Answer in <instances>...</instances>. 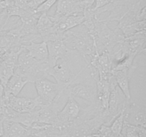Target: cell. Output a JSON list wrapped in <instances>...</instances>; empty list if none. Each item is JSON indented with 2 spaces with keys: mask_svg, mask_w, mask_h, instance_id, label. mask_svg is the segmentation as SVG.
I'll use <instances>...</instances> for the list:
<instances>
[{
  "mask_svg": "<svg viewBox=\"0 0 146 137\" xmlns=\"http://www.w3.org/2000/svg\"><path fill=\"white\" fill-rule=\"evenodd\" d=\"M62 40L68 49L76 51L81 56L87 65L96 54L94 39L83 24L65 31Z\"/></svg>",
  "mask_w": 146,
  "mask_h": 137,
  "instance_id": "obj_1",
  "label": "cell"
},
{
  "mask_svg": "<svg viewBox=\"0 0 146 137\" xmlns=\"http://www.w3.org/2000/svg\"><path fill=\"white\" fill-rule=\"evenodd\" d=\"M78 53L76 51L70 50L64 58L60 59L53 67L48 68L47 74L48 76L55 78L56 83L66 88L76 80L81 74L75 72L74 61L78 59Z\"/></svg>",
  "mask_w": 146,
  "mask_h": 137,
  "instance_id": "obj_2",
  "label": "cell"
},
{
  "mask_svg": "<svg viewBox=\"0 0 146 137\" xmlns=\"http://www.w3.org/2000/svg\"><path fill=\"white\" fill-rule=\"evenodd\" d=\"M70 96L86 101L88 105L98 106L96 96V84L94 80L89 78L76 83L75 81L68 86Z\"/></svg>",
  "mask_w": 146,
  "mask_h": 137,
  "instance_id": "obj_3",
  "label": "cell"
},
{
  "mask_svg": "<svg viewBox=\"0 0 146 137\" xmlns=\"http://www.w3.org/2000/svg\"><path fill=\"white\" fill-rule=\"evenodd\" d=\"M35 84L41 107L48 105L56 98L57 96L65 88L60 86L57 83L49 81L47 78H40L34 83Z\"/></svg>",
  "mask_w": 146,
  "mask_h": 137,
  "instance_id": "obj_4",
  "label": "cell"
},
{
  "mask_svg": "<svg viewBox=\"0 0 146 137\" xmlns=\"http://www.w3.org/2000/svg\"><path fill=\"white\" fill-rule=\"evenodd\" d=\"M124 122L135 126L145 127V107L141 106L132 99H127L122 111Z\"/></svg>",
  "mask_w": 146,
  "mask_h": 137,
  "instance_id": "obj_5",
  "label": "cell"
},
{
  "mask_svg": "<svg viewBox=\"0 0 146 137\" xmlns=\"http://www.w3.org/2000/svg\"><path fill=\"white\" fill-rule=\"evenodd\" d=\"M3 98L6 106L19 113H29L41 107L38 97L31 98L27 97H18L17 96H3Z\"/></svg>",
  "mask_w": 146,
  "mask_h": 137,
  "instance_id": "obj_6",
  "label": "cell"
},
{
  "mask_svg": "<svg viewBox=\"0 0 146 137\" xmlns=\"http://www.w3.org/2000/svg\"><path fill=\"white\" fill-rule=\"evenodd\" d=\"M46 43L48 49L47 64L48 68L53 67L58 60L64 58L70 51V49L66 47L63 40L61 39L50 40Z\"/></svg>",
  "mask_w": 146,
  "mask_h": 137,
  "instance_id": "obj_7",
  "label": "cell"
},
{
  "mask_svg": "<svg viewBox=\"0 0 146 137\" xmlns=\"http://www.w3.org/2000/svg\"><path fill=\"white\" fill-rule=\"evenodd\" d=\"M4 135L2 137H28L31 134L29 128H27L14 121L3 120Z\"/></svg>",
  "mask_w": 146,
  "mask_h": 137,
  "instance_id": "obj_8",
  "label": "cell"
},
{
  "mask_svg": "<svg viewBox=\"0 0 146 137\" xmlns=\"http://www.w3.org/2000/svg\"><path fill=\"white\" fill-rule=\"evenodd\" d=\"M28 52L29 55L40 62H47L48 60V49L46 43L42 41L40 43L31 41L27 45L23 46Z\"/></svg>",
  "mask_w": 146,
  "mask_h": 137,
  "instance_id": "obj_9",
  "label": "cell"
},
{
  "mask_svg": "<svg viewBox=\"0 0 146 137\" xmlns=\"http://www.w3.org/2000/svg\"><path fill=\"white\" fill-rule=\"evenodd\" d=\"M29 81L23 77L14 74L10 78L5 86L4 87V96H17L20 91L23 89L25 85L28 84Z\"/></svg>",
  "mask_w": 146,
  "mask_h": 137,
  "instance_id": "obj_10",
  "label": "cell"
},
{
  "mask_svg": "<svg viewBox=\"0 0 146 137\" xmlns=\"http://www.w3.org/2000/svg\"><path fill=\"white\" fill-rule=\"evenodd\" d=\"M113 76L115 78L118 88L121 89L123 95L127 99H131V92L129 88V81L131 78L128 73L123 71H112Z\"/></svg>",
  "mask_w": 146,
  "mask_h": 137,
  "instance_id": "obj_11",
  "label": "cell"
},
{
  "mask_svg": "<svg viewBox=\"0 0 146 137\" xmlns=\"http://www.w3.org/2000/svg\"><path fill=\"white\" fill-rule=\"evenodd\" d=\"M121 134L124 137H146L145 127L124 122Z\"/></svg>",
  "mask_w": 146,
  "mask_h": 137,
  "instance_id": "obj_12",
  "label": "cell"
},
{
  "mask_svg": "<svg viewBox=\"0 0 146 137\" xmlns=\"http://www.w3.org/2000/svg\"><path fill=\"white\" fill-rule=\"evenodd\" d=\"M123 123V114L121 112L118 116L115 117V119L113 121V122L110 125V128H111V131L113 133L115 137H124L121 134Z\"/></svg>",
  "mask_w": 146,
  "mask_h": 137,
  "instance_id": "obj_13",
  "label": "cell"
},
{
  "mask_svg": "<svg viewBox=\"0 0 146 137\" xmlns=\"http://www.w3.org/2000/svg\"><path fill=\"white\" fill-rule=\"evenodd\" d=\"M56 1L57 0H46L36 9L35 12L39 15H41L42 13H47Z\"/></svg>",
  "mask_w": 146,
  "mask_h": 137,
  "instance_id": "obj_14",
  "label": "cell"
},
{
  "mask_svg": "<svg viewBox=\"0 0 146 137\" xmlns=\"http://www.w3.org/2000/svg\"><path fill=\"white\" fill-rule=\"evenodd\" d=\"M97 133L101 137H115L109 126H106L105 124H102L100 126Z\"/></svg>",
  "mask_w": 146,
  "mask_h": 137,
  "instance_id": "obj_15",
  "label": "cell"
},
{
  "mask_svg": "<svg viewBox=\"0 0 146 137\" xmlns=\"http://www.w3.org/2000/svg\"><path fill=\"white\" fill-rule=\"evenodd\" d=\"M13 1H14L15 7L22 9L26 10V11H34V10H31L29 7L27 0H13Z\"/></svg>",
  "mask_w": 146,
  "mask_h": 137,
  "instance_id": "obj_16",
  "label": "cell"
},
{
  "mask_svg": "<svg viewBox=\"0 0 146 137\" xmlns=\"http://www.w3.org/2000/svg\"><path fill=\"white\" fill-rule=\"evenodd\" d=\"M112 1H113V0H96L94 6L91 7V9L94 11H96L98 9L101 8V7L110 4Z\"/></svg>",
  "mask_w": 146,
  "mask_h": 137,
  "instance_id": "obj_17",
  "label": "cell"
},
{
  "mask_svg": "<svg viewBox=\"0 0 146 137\" xmlns=\"http://www.w3.org/2000/svg\"><path fill=\"white\" fill-rule=\"evenodd\" d=\"M27 1L29 7L31 10H35L40 4H42L46 0H27Z\"/></svg>",
  "mask_w": 146,
  "mask_h": 137,
  "instance_id": "obj_18",
  "label": "cell"
},
{
  "mask_svg": "<svg viewBox=\"0 0 146 137\" xmlns=\"http://www.w3.org/2000/svg\"><path fill=\"white\" fill-rule=\"evenodd\" d=\"M14 6L13 0H1L0 1V9H7Z\"/></svg>",
  "mask_w": 146,
  "mask_h": 137,
  "instance_id": "obj_19",
  "label": "cell"
},
{
  "mask_svg": "<svg viewBox=\"0 0 146 137\" xmlns=\"http://www.w3.org/2000/svg\"><path fill=\"white\" fill-rule=\"evenodd\" d=\"M3 116L0 115V137L4 135V126H3Z\"/></svg>",
  "mask_w": 146,
  "mask_h": 137,
  "instance_id": "obj_20",
  "label": "cell"
},
{
  "mask_svg": "<svg viewBox=\"0 0 146 137\" xmlns=\"http://www.w3.org/2000/svg\"><path fill=\"white\" fill-rule=\"evenodd\" d=\"M5 104H4V98L3 96L1 98H0V115L2 116V112L3 110H4V108L5 107Z\"/></svg>",
  "mask_w": 146,
  "mask_h": 137,
  "instance_id": "obj_21",
  "label": "cell"
},
{
  "mask_svg": "<svg viewBox=\"0 0 146 137\" xmlns=\"http://www.w3.org/2000/svg\"><path fill=\"white\" fill-rule=\"evenodd\" d=\"M3 95H4V86H3L1 81H0V98H1Z\"/></svg>",
  "mask_w": 146,
  "mask_h": 137,
  "instance_id": "obj_22",
  "label": "cell"
},
{
  "mask_svg": "<svg viewBox=\"0 0 146 137\" xmlns=\"http://www.w3.org/2000/svg\"><path fill=\"white\" fill-rule=\"evenodd\" d=\"M88 137H101V136H100L99 134H98V133H96V134H91V135H90Z\"/></svg>",
  "mask_w": 146,
  "mask_h": 137,
  "instance_id": "obj_23",
  "label": "cell"
},
{
  "mask_svg": "<svg viewBox=\"0 0 146 137\" xmlns=\"http://www.w3.org/2000/svg\"><path fill=\"white\" fill-rule=\"evenodd\" d=\"M79 1H81V0H79Z\"/></svg>",
  "mask_w": 146,
  "mask_h": 137,
  "instance_id": "obj_24",
  "label": "cell"
}]
</instances>
